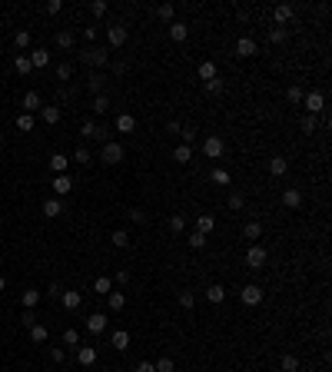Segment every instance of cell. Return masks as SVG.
Instances as JSON below:
<instances>
[{"mask_svg":"<svg viewBox=\"0 0 332 372\" xmlns=\"http://www.w3.org/2000/svg\"><path fill=\"white\" fill-rule=\"evenodd\" d=\"M96 160H100V163H107V166H116V163H123V160H126V146H123V143H113V140H107Z\"/></svg>","mask_w":332,"mask_h":372,"instance_id":"6da1fadb","label":"cell"},{"mask_svg":"<svg viewBox=\"0 0 332 372\" xmlns=\"http://www.w3.org/2000/svg\"><path fill=\"white\" fill-rule=\"evenodd\" d=\"M266 259H269V252L259 246V243H252V246L246 249V266H249V269H263Z\"/></svg>","mask_w":332,"mask_h":372,"instance_id":"7a4b0ae2","label":"cell"},{"mask_svg":"<svg viewBox=\"0 0 332 372\" xmlns=\"http://www.w3.org/2000/svg\"><path fill=\"white\" fill-rule=\"evenodd\" d=\"M40 107H44V96H40L37 90H27L24 100H20V113H37Z\"/></svg>","mask_w":332,"mask_h":372,"instance_id":"3957f363","label":"cell"},{"mask_svg":"<svg viewBox=\"0 0 332 372\" xmlns=\"http://www.w3.org/2000/svg\"><path fill=\"white\" fill-rule=\"evenodd\" d=\"M203 153H206V160H220L226 153V143L220 136H206V140H203Z\"/></svg>","mask_w":332,"mask_h":372,"instance_id":"277c9868","label":"cell"},{"mask_svg":"<svg viewBox=\"0 0 332 372\" xmlns=\"http://www.w3.org/2000/svg\"><path fill=\"white\" fill-rule=\"evenodd\" d=\"M80 136H83V140H103V143H107V136H110V133L103 130V126H96L93 120H87V123L80 126Z\"/></svg>","mask_w":332,"mask_h":372,"instance_id":"5b68a950","label":"cell"},{"mask_svg":"<svg viewBox=\"0 0 332 372\" xmlns=\"http://www.w3.org/2000/svg\"><path fill=\"white\" fill-rule=\"evenodd\" d=\"M107 326H110V316H107V312H93V316H87V332L100 336Z\"/></svg>","mask_w":332,"mask_h":372,"instance_id":"8992f818","label":"cell"},{"mask_svg":"<svg viewBox=\"0 0 332 372\" xmlns=\"http://www.w3.org/2000/svg\"><path fill=\"white\" fill-rule=\"evenodd\" d=\"M302 103H306V110H309V116H316L322 107H326V96L319 93V90H313V93H306L302 96Z\"/></svg>","mask_w":332,"mask_h":372,"instance_id":"52a82bcc","label":"cell"},{"mask_svg":"<svg viewBox=\"0 0 332 372\" xmlns=\"http://www.w3.org/2000/svg\"><path fill=\"white\" fill-rule=\"evenodd\" d=\"M239 299H243L246 306H259V303H263V289H259L256 283H249V286H243V292H239Z\"/></svg>","mask_w":332,"mask_h":372,"instance_id":"ba28073f","label":"cell"},{"mask_svg":"<svg viewBox=\"0 0 332 372\" xmlns=\"http://www.w3.org/2000/svg\"><path fill=\"white\" fill-rule=\"evenodd\" d=\"M110 53L107 50H96V47H90V50H83V63H93V67H107Z\"/></svg>","mask_w":332,"mask_h":372,"instance_id":"9c48e42d","label":"cell"},{"mask_svg":"<svg viewBox=\"0 0 332 372\" xmlns=\"http://www.w3.org/2000/svg\"><path fill=\"white\" fill-rule=\"evenodd\" d=\"M126 37H130V33H126V27H123V24H113L110 30H107L110 47H123V44H126Z\"/></svg>","mask_w":332,"mask_h":372,"instance_id":"30bf717a","label":"cell"},{"mask_svg":"<svg viewBox=\"0 0 332 372\" xmlns=\"http://www.w3.org/2000/svg\"><path fill=\"white\" fill-rule=\"evenodd\" d=\"M256 50H259V44L252 37H239L236 40V57H252Z\"/></svg>","mask_w":332,"mask_h":372,"instance_id":"8fae6325","label":"cell"},{"mask_svg":"<svg viewBox=\"0 0 332 372\" xmlns=\"http://www.w3.org/2000/svg\"><path fill=\"white\" fill-rule=\"evenodd\" d=\"M27 57H30V67H33V70H44L47 63H50V53H47V47H37V50H30Z\"/></svg>","mask_w":332,"mask_h":372,"instance_id":"7c38bea8","label":"cell"},{"mask_svg":"<svg viewBox=\"0 0 332 372\" xmlns=\"http://www.w3.org/2000/svg\"><path fill=\"white\" fill-rule=\"evenodd\" d=\"M213 229H216V216H209V213H200V216H196V233L209 236Z\"/></svg>","mask_w":332,"mask_h":372,"instance_id":"4fadbf2b","label":"cell"},{"mask_svg":"<svg viewBox=\"0 0 332 372\" xmlns=\"http://www.w3.org/2000/svg\"><path fill=\"white\" fill-rule=\"evenodd\" d=\"M282 206H286V209H299L302 206V193L296 186H289L286 193H282Z\"/></svg>","mask_w":332,"mask_h":372,"instance_id":"5bb4252c","label":"cell"},{"mask_svg":"<svg viewBox=\"0 0 332 372\" xmlns=\"http://www.w3.org/2000/svg\"><path fill=\"white\" fill-rule=\"evenodd\" d=\"M272 17H276L279 27H286L289 20H292V4H276V7H272Z\"/></svg>","mask_w":332,"mask_h":372,"instance_id":"9a60e30c","label":"cell"},{"mask_svg":"<svg viewBox=\"0 0 332 372\" xmlns=\"http://www.w3.org/2000/svg\"><path fill=\"white\" fill-rule=\"evenodd\" d=\"M53 193H56V196H67V193H73V180H70L67 173L53 177Z\"/></svg>","mask_w":332,"mask_h":372,"instance_id":"2e32d148","label":"cell"},{"mask_svg":"<svg viewBox=\"0 0 332 372\" xmlns=\"http://www.w3.org/2000/svg\"><path fill=\"white\" fill-rule=\"evenodd\" d=\"M186 37H189V27L183 24V20H173V24H169V40H176V44H183Z\"/></svg>","mask_w":332,"mask_h":372,"instance_id":"e0dca14e","label":"cell"},{"mask_svg":"<svg viewBox=\"0 0 332 372\" xmlns=\"http://www.w3.org/2000/svg\"><path fill=\"white\" fill-rule=\"evenodd\" d=\"M110 342H113L116 353H126V349H130V332H126V329H116V332L110 336Z\"/></svg>","mask_w":332,"mask_h":372,"instance_id":"ac0fdd59","label":"cell"},{"mask_svg":"<svg viewBox=\"0 0 332 372\" xmlns=\"http://www.w3.org/2000/svg\"><path fill=\"white\" fill-rule=\"evenodd\" d=\"M60 303H63V309H70V312H73V309H80L83 296H80V292H73V289H70V292H60Z\"/></svg>","mask_w":332,"mask_h":372,"instance_id":"d6986e66","label":"cell"},{"mask_svg":"<svg viewBox=\"0 0 332 372\" xmlns=\"http://www.w3.org/2000/svg\"><path fill=\"white\" fill-rule=\"evenodd\" d=\"M60 213H63V203L56 200V196H47V200H44V216H47V220H53V216H60Z\"/></svg>","mask_w":332,"mask_h":372,"instance_id":"ffe728a7","label":"cell"},{"mask_svg":"<svg viewBox=\"0 0 332 372\" xmlns=\"http://www.w3.org/2000/svg\"><path fill=\"white\" fill-rule=\"evenodd\" d=\"M243 236H246V240H252V243H259V236H263V223H259V220H249L243 226Z\"/></svg>","mask_w":332,"mask_h":372,"instance_id":"44dd1931","label":"cell"},{"mask_svg":"<svg viewBox=\"0 0 332 372\" xmlns=\"http://www.w3.org/2000/svg\"><path fill=\"white\" fill-rule=\"evenodd\" d=\"M67 166H70V156H63V153H53V156H50V170H53V177L67 173Z\"/></svg>","mask_w":332,"mask_h":372,"instance_id":"7402d4cb","label":"cell"},{"mask_svg":"<svg viewBox=\"0 0 332 372\" xmlns=\"http://www.w3.org/2000/svg\"><path fill=\"white\" fill-rule=\"evenodd\" d=\"M269 173H272V177H286V173H289V160L286 156H272L269 160Z\"/></svg>","mask_w":332,"mask_h":372,"instance_id":"603a6c76","label":"cell"},{"mask_svg":"<svg viewBox=\"0 0 332 372\" xmlns=\"http://www.w3.org/2000/svg\"><path fill=\"white\" fill-rule=\"evenodd\" d=\"M40 120L47 126H56L60 123V107H40Z\"/></svg>","mask_w":332,"mask_h":372,"instance_id":"cb8c5ba5","label":"cell"},{"mask_svg":"<svg viewBox=\"0 0 332 372\" xmlns=\"http://www.w3.org/2000/svg\"><path fill=\"white\" fill-rule=\"evenodd\" d=\"M37 303H40V289H24L20 292V306H24V309H33Z\"/></svg>","mask_w":332,"mask_h":372,"instance_id":"d4e9b609","label":"cell"},{"mask_svg":"<svg viewBox=\"0 0 332 372\" xmlns=\"http://www.w3.org/2000/svg\"><path fill=\"white\" fill-rule=\"evenodd\" d=\"M76 362H80V366H93V362H96V349H93V346H80Z\"/></svg>","mask_w":332,"mask_h":372,"instance_id":"484cf974","label":"cell"},{"mask_svg":"<svg viewBox=\"0 0 332 372\" xmlns=\"http://www.w3.org/2000/svg\"><path fill=\"white\" fill-rule=\"evenodd\" d=\"M93 292H96V296H110V292H113V279L110 276H96Z\"/></svg>","mask_w":332,"mask_h":372,"instance_id":"4316f807","label":"cell"},{"mask_svg":"<svg viewBox=\"0 0 332 372\" xmlns=\"http://www.w3.org/2000/svg\"><path fill=\"white\" fill-rule=\"evenodd\" d=\"M173 160H176V163H189V160H193V146H186V143H176Z\"/></svg>","mask_w":332,"mask_h":372,"instance_id":"83f0119b","label":"cell"},{"mask_svg":"<svg viewBox=\"0 0 332 372\" xmlns=\"http://www.w3.org/2000/svg\"><path fill=\"white\" fill-rule=\"evenodd\" d=\"M107 303H110V312L126 309V292H110V296H107Z\"/></svg>","mask_w":332,"mask_h":372,"instance_id":"f1b7e54d","label":"cell"},{"mask_svg":"<svg viewBox=\"0 0 332 372\" xmlns=\"http://www.w3.org/2000/svg\"><path fill=\"white\" fill-rule=\"evenodd\" d=\"M116 130L120 133H133V130H136V120H133L130 113H120L116 116Z\"/></svg>","mask_w":332,"mask_h":372,"instance_id":"f546056e","label":"cell"},{"mask_svg":"<svg viewBox=\"0 0 332 372\" xmlns=\"http://www.w3.org/2000/svg\"><path fill=\"white\" fill-rule=\"evenodd\" d=\"M206 299H209V303H223V299H226V289H223L220 283L206 286Z\"/></svg>","mask_w":332,"mask_h":372,"instance_id":"4dcf8cb0","label":"cell"},{"mask_svg":"<svg viewBox=\"0 0 332 372\" xmlns=\"http://www.w3.org/2000/svg\"><path fill=\"white\" fill-rule=\"evenodd\" d=\"M110 243H113L116 249H126V246H130V233H126V229H116V233L110 236Z\"/></svg>","mask_w":332,"mask_h":372,"instance_id":"1f68e13d","label":"cell"},{"mask_svg":"<svg viewBox=\"0 0 332 372\" xmlns=\"http://www.w3.org/2000/svg\"><path fill=\"white\" fill-rule=\"evenodd\" d=\"M213 76H216V63L213 60H203L200 63V80L206 83V80H213Z\"/></svg>","mask_w":332,"mask_h":372,"instance_id":"d6a6232c","label":"cell"},{"mask_svg":"<svg viewBox=\"0 0 332 372\" xmlns=\"http://www.w3.org/2000/svg\"><path fill=\"white\" fill-rule=\"evenodd\" d=\"M13 67H17V73L20 76H27V73H30V57H27V53H17V60H13Z\"/></svg>","mask_w":332,"mask_h":372,"instance_id":"836d02e7","label":"cell"},{"mask_svg":"<svg viewBox=\"0 0 332 372\" xmlns=\"http://www.w3.org/2000/svg\"><path fill=\"white\" fill-rule=\"evenodd\" d=\"M47 336H50V329H47L44 322H37V326H30V339H33V342H47Z\"/></svg>","mask_w":332,"mask_h":372,"instance_id":"e575fe53","label":"cell"},{"mask_svg":"<svg viewBox=\"0 0 332 372\" xmlns=\"http://www.w3.org/2000/svg\"><path fill=\"white\" fill-rule=\"evenodd\" d=\"M13 44H17V50L24 53L27 47H30V30H17V33H13Z\"/></svg>","mask_w":332,"mask_h":372,"instance_id":"d590c367","label":"cell"},{"mask_svg":"<svg viewBox=\"0 0 332 372\" xmlns=\"http://www.w3.org/2000/svg\"><path fill=\"white\" fill-rule=\"evenodd\" d=\"M17 130L20 133H30L33 130V113H17Z\"/></svg>","mask_w":332,"mask_h":372,"instance_id":"8d00e7d4","label":"cell"},{"mask_svg":"<svg viewBox=\"0 0 332 372\" xmlns=\"http://www.w3.org/2000/svg\"><path fill=\"white\" fill-rule=\"evenodd\" d=\"M56 47H60V50H70V47H73V33L60 30V33H56Z\"/></svg>","mask_w":332,"mask_h":372,"instance_id":"74e56055","label":"cell"},{"mask_svg":"<svg viewBox=\"0 0 332 372\" xmlns=\"http://www.w3.org/2000/svg\"><path fill=\"white\" fill-rule=\"evenodd\" d=\"M73 160H76V163H80V166L93 163V156H90V150H87V146H76V150H73Z\"/></svg>","mask_w":332,"mask_h":372,"instance_id":"f35d334b","label":"cell"},{"mask_svg":"<svg viewBox=\"0 0 332 372\" xmlns=\"http://www.w3.org/2000/svg\"><path fill=\"white\" fill-rule=\"evenodd\" d=\"M107 110H110V96L107 93L93 96V113H107Z\"/></svg>","mask_w":332,"mask_h":372,"instance_id":"ab89813d","label":"cell"},{"mask_svg":"<svg viewBox=\"0 0 332 372\" xmlns=\"http://www.w3.org/2000/svg\"><path fill=\"white\" fill-rule=\"evenodd\" d=\"M87 90H90L93 96H100V90H103V76H100V73H93V76L87 80Z\"/></svg>","mask_w":332,"mask_h":372,"instance_id":"60d3db41","label":"cell"},{"mask_svg":"<svg viewBox=\"0 0 332 372\" xmlns=\"http://www.w3.org/2000/svg\"><path fill=\"white\" fill-rule=\"evenodd\" d=\"M63 346H80V332H76L73 326L63 329Z\"/></svg>","mask_w":332,"mask_h":372,"instance_id":"b9f144b4","label":"cell"},{"mask_svg":"<svg viewBox=\"0 0 332 372\" xmlns=\"http://www.w3.org/2000/svg\"><path fill=\"white\" fill-rule=\"evenodd\" d=\"M173 13H176V7H173V4L157 7V17H160V20H166V24H173Z\"/></svg>","mask_w":332,"mask_h":372,"instance_id":"7bdbcfd3","label":"cell"},{"mask_svg":"<svg viewBox=\"0 0 332 372\" xmlns=\"http://www.w3.org/2000/svg\"><path fill=\"white\" fill-rule=\"evenodd\" d=\"M282 372H299V359H296V356H282Z\"/></svg>","mask_w":332,"mask_h":372,"instance_id":"ee69618b","label":"cell"},{"mask_svg":"<svg viewBox=\"0 0 332 372\" xmlns=\"http://www.w3.org/2000/svg\"><path fill=\"white\" fill-rule=\"evenodd\" d=\"M243 206H246V196L243 193H229V209H232V213H239Z\"/></svg>","mask_w":332,"mask_h":372,"instance_id":"f6af8a7d","label":"cell"},{"mask_svg":"<svg viewBox=\"0 0 332 372\" xmlns=\"http://www.w3.org/2000/svg\"><path fill=\"white\" fill-rule=\"evenodd\" d=\"M203 87H206V93H223V80H220V76H213V80H206V83H203Z\"/></svg>","mask_w":332,"mask_h":372,"instance_id":"bcb514c9","label":"cell"},{"mask_svg":"<svg viewBox=\"0 0 332 372\" xmlns=\"http://www.w3.org/2000/svg\"><path fill=\"white\" fill-rule=\"evenodd\" d=\"M180 306H183V309H193V306H196V296L189 289H183L180 292Z\"/></svg>","mask_w":332,"mask_h":372,"instance_id":"7dc6e473","label":"cell"},{"mask_svg":"<svg viewBox=\"0 0 332 372\" xmlns=\"http://www.w3.org/2000/svg\"><path fill=\"white\" fill-rule=\"evenodd\" d=\"M73 76V63H60L56 67V80H70Z\"/></svg>","mask_w":332,"mask_h":372,"instance_id":"c3c4849f","label":"cell"},{"mask_svg":"<svg viewBox=\"0 0 332 372\" xmlns=\"http://www.w3.org/2000/svg\"><path fill=\"white\" fill-rule=\"evenodd\" d=\"M169 229H173V233H183V229H186V220H183L180 213H176V216H169Z\"/></svg>","mask_w":332,"mask_h":372,"instance_id":"681fc988","label":"cell"},{"mask_svg":"<svg viewBox=\"0 0 332 372\" xmlns=\"http://www.w3.org/2000/svg\"><path fill=\"white\" fill-rule=\"evenodd\" d=\"M189 246H193V249H203V246H206V236L193 229V233H189Z\"/></svg>","mask_w":332,"mask_h":372,"instance_id":"f907efd6","label":"cell"},{"mask_svg":"<svg viewBox=\"0 0 332 372\" xmlns=\"http://www.w3.org/2000/svg\"><path fill=\"white\" fill-rule=\"evenodd\" d=\"M180 140H183V143H193V140H196V130H193V126H180Z\"/></svg>","mask_w":332,"mask_h":372,"instance_id":"816d5d0a","label":"cell"},{"mask_svg":"<svg viewBox=\"0 0 332 372\" xmlns=\"http://www.w3.org/2000/svg\"><path fill=\"white\" fill-rule=\"evenodd\" d=\"M157 372H176V362L169 359V356H163V359L157 362Z\"/></svg>","mask_w":332,"mask_h":372,"instance_id":"f5cc1de1","label":"cell"},{"mask_svg":"<svg viewBox=\"0 0 332 372\" xmlns=\"http://www.w3.org/2000/svg\"><path fill=\"white\" fill-rule=\"evenodd\" d=\"M107 10H110V7H107V0H93V4H90V13H96V17H103Z\"/></svg>","mask_w":332,"mask_h":372,"instance_id":"db71d44e","label":"cell"},{"mask_svg":"<svg viewBox=\"0 0 332 372\" xmlns=\"http://www.w3.org/2000/svg\"><path fill=\"white\" fill-rule=\"evenodd\" d=\"M229 173H226V170H213V183H220V186H229Z\"/></svg>","mask_w":332,"mask_h":372,"instance_id":"11a10c76","label":"cell"},{"mask_svg":"<svg viewBox=\"0 0 332 372\" xmlns=\"http://www.w3.org/2000/svg\"><path fill=\"white\" fill-rule=\"evenodd\" d=\"M269 40H272V44H282V40H286V27H272V30H269Z\"/></svg>","mask_w":332,"mask_h":372,"instance_id":"9f6ffc18","label":"cell"},{"mask_svg":"<svg viewBox=\"0 0 332 372\" xmlns=\"http://www.w3.org/2000/svg\"><path fill=\"white\" fill-rule=\"evenodd\" d=\"M286 100H289V103H302V90H299V87H289V90H286Z\"/></svg>","mask_w":332,"mask_h":372,"instance_id":"6f0895ef","label":"cell"},{"mask_svg":"<svg viewBox=\"0 0 332 372\" xmlns=\"http://www.w3.org/2000/svg\"><path fill=\"white\" fill-rule=\"evenodd\" d=\"M20 322H24L27 329H30V326H37V316H33V309H24V316H20Z\"/></svg>","mask_w":332,"mask_h":372,"instance_id":"680465c9","label":"cell"},{"mask_svg":"<svg viewBox=\"0 0 332 372\" xmlns=\"http://www.w3.org/2000/svg\"><path fill=\"white\" fill-rule=\"evenodd\" d=\"M316 126H319V123H316V116H306V120H302V133H309V136H313Z\"/></svg>","mask_w":332,"mask_h":372,"instance_id":"91938a15","label":"cell"},{"mask_svg":"<svg viewBox=\"0 0 332 372\" xmlns=\"http://www.w3.org/2000/svg\"><path fill=\"white\" fill-rule=\"evenodd\" d=\"M60 10H63V0H47V13H50V17L60 13Z\"/></svg>","mask_w":332,"mask_h":372,"instance_id":"94428289","label":"cell"},{"mask_svg":"<svg viewBox=\"0 0 332 372\" xmlns=\"http://www.w3.org/2000/svg\"><path fill=\"white\" fill-rule=\"evenodd\" d=\"M136 372H157V366H153V362H146V359H143V362H140V366H136Z\"/></svg>","mask_w":332,"mask_h":372,"instance_id":"6125c7cd","label":"cell"},{"mask_svg":"<svg viewBox=\"0 0 332 372\" xmlns=\"http://www.w3.org/2000/svg\"><path fill=\"white\" fill-rule=\"evenodd\" d=\"M60 292H63L60 283H50V286H47V296H60Z\"/></svg>","mask_w":332,"mask_h":372,"instance_id":"be15d7a7","label":"cell"},{"mask_svg":"<svg viewBox=\"0 0 332 372\" xmlns=\"http://www.w3.org/2000/svg\"><path fill=\"white\" fill-rule=\"evenodd\" d=\"M50 359H53V362H63V359H67V353H63V349H53Z\"/></svg>","mask_w":332,"mask_h":372,"instance_id":"e7e4bbea","label":"cell"},{"mask_svg":"<svg viewBox=\"0 0 332 372\" xmlns=\"http://www.w3.org/2000/svg\"><path fill=\"white\" fill-rule=\"evenodd\" d=\"M116 283H130V269H120L116 272Z\"/></svg>","mask_w":332,"mask_h":372,"instance_id":"03108f58","label":"cell"},{"mask_svg":"<svg viewBox=\"0 0 332 372\" xmlns=\"http://www.w3.org/2000/svg\"><path fill=\"white\" fill-rule=\"evenodd\" d=\"M4 286H7V279H4V276H0V292H4Z\"/></svg>","mask_w":332,"mask_h":372,"instance_id":"003e7915","label":"cell"}]
</instances>
